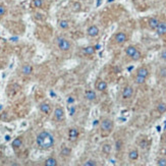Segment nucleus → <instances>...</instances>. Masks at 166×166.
I'll use <instances>...</instances> for the list:
<instances>
[{
    "label": "nucleus",
    "instance_id": "1",
    "mask_svg": "<svg viewBox=\"0 0 166 166\" xmlns=\"http://www.w3.org/2000/svg\"><path fill=\"white\" fill-rule=\"evenodd\" d=\"M36 143L37 146L42 150H48L54 146V137L50 134L49 132L43 130L37 136L36 138Z\"/></svg>",
    "mask_w": 166,
    "mask_h": 166
},
{
    "label": "nucleus",
    "instance_id": "2",
    "mask_svg": "<svg viewBox=\"0 0 166 166\" xmlns=\"http://www.w3.org/2000/svg\"><path fill=\"white\" fill-rule=\"evenodd\" d=\"M100 130L106 134H110L114 130V121L110 117H104L100 121Z\"/></svg>",
    "mask_w": 166,
    "mask_h": 166
},
{
    "label": "nucleus",
    "instance_id": "3",
    "mask_svg": "<svg viewBox=\"0 0 166 166\" xmlns=\"http://www.w3.org/2000/svg\"><path fill=\"white\" fill-rule=\"evenodd\" d=\"M56 43H57V46H58L59 50H61V51H63V52L69 51V50L72 49V43L66 38H64V37H58V38L56 39Z\"/></svg>",
    "mask_w": 166,
    "mask_h": 166
},
{
    "label": "nucleus",
    "instance_id": "4",
    "mask_svg": "<svg viewBox=\"0 0 166 166\" xmlns=\"http://www.w3.org/2000/svg\"><path fill=\"white\" fill-rule=\"evenodd\" d=\"M127 39H128V37L124 32L116 33L113 37V41L116 45H122V44H124L125 42L127 41Z\"/></svg>",
    "mask_w": 166,
    "mask_h": 166
},
{
    "label": "nucleus",
    "instance_id": "5",
    "mask_svg": "<svg viewBox=\"0 0 166 166\" xmlns=\"http://www.w3.org/2000/svg\"><path fill=\"white\" fill-rule=\"evenodd\" d=\"M155 32L159 37L164 38L166 36V19H160V23H159Z\"/></svg>",
    "mask_w": 166,
    "mask_h": 166
},
{
    "label": "nucleus",
    "instance_id": "6",
    "mask_svg": "<svg viewBox=\"0 0 166 166\" xmlns=\"http://www.w3.org/2000/svg\"><path fill=\"white\" fill-rule=\"evenodd\" d=\"M134 96V88L132 86L127 85L122 89V93H121V98L123 100H128Z\"/></svg>",
    "mask_w": 166,
    "mask_h": 166
},
{
    "label": "nucleus",
    "instance_id": "7",
    "mask_svg": "<svg viewBox=\"0 0 166 166\" xmlns=\"http://www.w3.org/2000/svg\"><path fill=\"white\" fill-rule=\"evenodd\" d=\"M54 118L56 121H62L64 120V118H65V113H64V109L62 107H60V106H58V107L55 108L54 110Z\"/></svg>",
    "mask_w": 166,
    "mask_h": 166
},
{
    "label": "nucleus",
    "instance_id": "8",
    "mask_svg": "<svg viewBox=\"0 0 166 166\" xmlns=\"http://www.w3.org/2000/svg\"><path fill=\"white\" fill-rule=\"evenodd\" d=\"M100 34V30H99L98 26L96 25H91L89 28L87 29V35L89 37L95 38V37H98Z\"/></svg>",
    "mask_w": 166,
    "mask_h": 166
},
{
    "label": "nucleus",
    "instance_id": "9",
    "mask_svg": "<svg viewBox=\"0 0 166 166\" xmlns=\"http://www.w3.org/2000/svg\"><path fill=\"white\" fill-rule=\"evenodd\" d=\"M159 23H160V19H159V17L152 16V17H150L149 21H148V26H149L150 30L156 31V29H157V26H158Z\"/></svg>",
    "mask_w": 166,
    "mask_h": 166
},
{
    "label": "nucleus",
    "instance_id": "10",
    "mask_svg": "<svg viewBox=\"0 0 166 166\" xmlns=\"http://www.w3.org/2000/svg\"><path fill=\"white\" fill-rule=\"evenodd\" d=\"M136 74L137 76H140V77H143L148 79L150 76V70L148 69L147 66L143 65V66H140V67L136 70Z\"/></svg>",
    "mask_w": 166,
    "mask_h": 166
},
{
    "label": "nucleus",
    "instance_id": "11",
    "mask_svg": "<svg viewBox=\"0 0 166 166\" xmlns=\"http://www.w3.org/2000/svg\"><path fill=\"white\" fill-rule=\"evenodd\" d=\"M79 136V130L76 127H72L68 130V139H69L70 142H76Z\"/></svg>",
    "mask_w": 166,
    "mask_h": 166
},
{
    "label": "nucleus",
    "instance_id": "12",
    "mask_svg": "<svg viewBox=\"0 0 166 166\" xmlns=\"http://www.w3.org/2000/svg\"><path fill=\"white\" fill-rule=\"evenodd\" d=\"M127 157H128V159H130V161H137L139 159V157H140L139 150L136 149V148L130 150V152H128V154H127Z\"/></svg>",
    "mask_w": 166,
    "mask_h": 166
},
{
    "label": "nucleus",
    "instance_id": "13",
    "mask_svg": "<svg viewBox=\"0 0 166 166\" xmlns=\"http://www.w3.org/2000/svg\"><path fill=\"white\" fill-rule=\"evenodd\" d=\"M108 88V85L105 81L103 79H98L96 83V90L99 91V92H105Z\"/></svg>",
    "mask_w": 166,
    "mask_h": 166
},
{
    "label": "nucleus",
    "instance_id": "14",
    "mask_svg": "<svg viewBox=\"0 0 166 166\" xmlns=\"http://www.w3.org/2000/svg\"><path fill=\"white\" fill-rule=\"evenodd\" d=\"M138 50L139 49L135 45H128L127 47L124 48V53H125V55H127V57H130H130H132L135 53L138 51Z\"/></svg>",
    "mask_w": 166,
    "mask_h": 166
},
{
    "label": "nucleus",
    "instance_id": "15",
    "mask_svg": "<svg viewBox=\"0 0 166 166\" xmlns=\"http://www.w3.org/2000/svg\"><path fill=\"white\" fill-rule=\"evenodd\" d=\"M85 98L87 99L88 101H94V100H96V98H97V94H96V92L95 91H93V90H88V91H86L85 92Z\"/></svg>",
    "mask_w": 166,
    "mask_h": 166
},
{
    "label": "nucleus",
    "instance_id": "16",
    "mask_svg": "<svg viewBox=\"0 0 166 166\" xmlns=\"http://www.w3.org/2000/svg\"><path fill=\"white\" fill-rule=\"evenodd\" d=\"M39 109L42 113H45V114H49L50 111H51V107H50V105L46 102H43V103L40 104Z\"/></svg>",
    "mask_w": 166,
    "mask_h": 166
},
{
    "label": "nucleus",
    "instance_id": "17",
    "mask_svg": "<svg viewBox=\"0 0 166 166\" xmlns=\"http://www.w3.org/2000/svg\"><path fill=\"white\" fill-rule=\"evenodd\" d=\"M156 111L159 114H164L166 113V103L165 102H159L156 105Z\"/></svg>",
    "mask_w": 166,
    "mask_h": 166
},
{
    "label": "nucleus",
    "instance_id": "18",
    "mask_svg": "<svg viewBox=\"0 0 166 166\" xmlns=\"http://www.w3.org/2000/svg\"><path fill=\"white\" fill-rule=\"evenodd\" d=\"M32 72H33V66L31 64H25L21 67V74H25V76H30Z\"/></svg>",
    "mask_w": 166,
    "mask_h": 166
},
{
    "label": "nucleus",
    "instance_id": "19",
    "mask_svg": "<svg viewBox=\"0 0 166 166\" xmlns=\"http://www.w3.org/2000/svg\"><path fill=\"white\" fill-rule=\"evenodd\" d=\"M11 146H12L13 149H19V148H21V146H23V138H21V137H17V138H15L14 140L12 141Z\"/></svg>",
    "mask_w": 166,
    "mask_h": 166
},
{
    "label": "nucleus",
    "instance_id": "20",
    "mask_svg": "<svg viewBox=\"0 0 166 166\" xmlns=\"http://www.w3.org/2000/svg\"><path fill=\"white\" fill-rule=\"evenodd\" d=\"M96 52V47L95 46H87V47L83 48V53L85 55H93Z\"/></svg>",
    "mask_w": 166,
    "mask_h": 166
},
{
    "label": "nucleus",
    "instance_id": "21",
    "mask_svg": "<svg viewBox=\"0 0 166 166\" xmlns=\"http://www.w3.org/2000/svg\"><path fill=\"white\" fill-rule=\"evenodd\" d=\"M102 152L105 155H109L112 152V145L109 143H105L102 145Z\"/></svg>",
    "mask_w": 166,
    "mask_h": 166
},
{
    "label": "nucleus",
    "instance_id": "22",
    "mask_svg": "<svg viewBox=\"0 0 166 166\" xmlns=\"http://www.w3.org/2000/svg\"><path fill=\"white\" fill-rule=\"evenodd\" d=\"M46 166H56L58 163H57V160L54 158V157H49L45 160V163H44Z\"/></svg>",
    "mask_w": 166,
    "mask_h": 166
},
{
    "label": "nucleus",
    "instance_id": "23",
    "mask_svg": "<svg viewBox=\"0 0 166 166\" xmlns=\"http://www.w3.org/2000/svg\"><path fill=\"white\" fill-rule=\"evenodd\" d=\"M146 81H147L146 77L137 76V74H136V77H134V82H135V84H137V85H144V84L146 83Z\"/></svg>",
    "mask_w": 166,
    "mask_h": 166
},
{
    "label": "nucleus",
    "instance_id": "24",
    "mask_svg": "<svg viewBox=\"0 0 166 166\" xmlns=\"http://www.w3.org/2000/svg\"><path fill=\"white\" fill-rule=\"evenodd\" d=\"M60 155L63 157H69L72 155V149L68 147H63L60 151Z\"/></svg>",
    "mask_w": 166,
    "mask_h": 166
},
{
    "label": "nucleus",
    "instance_id": "25",
    "mask_svg": "<svg viewBox=\"0 0 166 166\" xmlns=\"http://www.w3.org/2000/svg\"><path fill=\"white\" fill-rule=\"evenodd\" d=\"M139 147L141 148V149H147L148 148V146H149V143H148V140L146 138H144V139H142V140H140V142H139Z\"/></svg>",
    "mask_w": 166,
    "mask_h": 166
},
{
    "label": "nucleus",
    "instance_id": "26",
    "mask_svg": "<svg viewBox=\"0 0 166 166\" xmlns=\"http://www.w3.org/2000/svg\"><path fill=\"white\" fill-rule=\"evenodd\" d=\"M158 77L160 79H166V66H161L158 69Z\"/></svg>",
    "mask_w": 166,
    "mask_h": 166
},
{
    "label": "nucleus",
    "instance_id": "27",
    "mask_svg": "<svg viewBox=\"0 0 166 166\" xmlns=\"http://www.w3.org/2000/svg\"><path fill=\"white\" fill-rule=\"evenodd\" d=\"M58 26H59V28L62 29V30H66V29L69 28V21H66V19H62V21H59Z\"/></svg>",
    "mask_w": 166,
    "mask_h": 166
},
{
    "label": "nucleus",
    "instance_id": "28",
    "mask_svg": "<svg viewBox=\"0 0 166 166\" xmlns=\"http://www.w3.org/2000/svg\"><path fill=\"white\" fill-rule=\"evenodd\" d=\"M156 165L166 166V156H161L156 160Z\"/></svg>",
    "mask_w": 166,
    "mask_h": 166
},
{
    "label": "nucleus",
    "instance_id": "29",
    "mask_svg": "<svg viewBox=\"0 0 166 166\" xmlns=\"http://www.w3.org/2000/svg\"><path fill=\"white\" fill-rule=\"evenodd\" d=\"M142 56H143V55H142V52L140 51V50H138V51H137L132 57H130V59H132V61H139L142 58Z\"/></svg>",
    "mask_w": 166,
    "mask_h": 166
},
{
    "label": "nucleus",
    "instance_id": "30",
    "mask_svg": "<svg viewBox=\"0 0 166 166\" xmlns=\"http://www.w3.org/2000/svg\"><path fill=\"white\" fill-rule=\"evenodd\" d=\"M81 9H82V4L79 3V1H76L72 3V10H74V12L81 11Z\"/></svg>",
    "mask_w": 166,
    "mask_h": 166
},
{
    "label": "nucleus",
    "instance_id": "31",
    "mask_svg": "<svg viewBox=\"0 0 166 166\" xmlns=\"http://www.w3.org/2000/svg\"><path fill=\"white\" fill-rule=\"evenodd\" d=\"M115 149H116V151H120L121 149H122L123 147V142L122 140H116L115 141Z\"/></svg>",
    "mask_w": 166,
    "mask_h": 166
},
{
    "label": "nucleus",
    "instance_id": "32",
    "mask_svg": "<svg viewBox=\"0 0 166 166\" xmlns=\"http://www.w3.org/2000/svg\"><path fill=\"white\" fill-rule=\"evenodd\" d=\"M83 165L84 166H97L98 165V163H97V161L94 160V159H89V160L86 161Z\"/></svg>",
    "mask_w": 166,
    "mask_h": 166
},
{
    "label": "nucleus",
    "instance_id": "33",
    "mask_svg": "<svg viewBox=\"0 0 166 166\" xmlns=\"http://www.w3.org/2000/svg\"><path fill=\"white\" fill-rule=\"evenodd\" d=\"M32 5L36 8H41L43 5V0H33Z\"/></svg>",
    "mask_w": 166,
    "mask_h": 166
},
{
    "label": "nucleus",
    "instance_id": "34",
    "mask_svg": "<svg viewBox=\"0 0 166 166\" xmlns=\"http://www.w3.org/2000/svg\"><path fill=\"white\" fill-rule=\"evenodd\" d=\"M5 13H6V7L3 4H0V17L3 16Z\"/></svg>",
    "mask_w": 166,
    "mask_h": 166
},
{
    "label": "nucleus",
    "instance_id": "35",
    "mask_svg": "<svg viewBox=\"0 0 166 166\" xmlns=\"http://www.w3.org/2000/svg\"><path fill=\"white\" fill-rule=\"evenodd\" d=\"M159 57H160L161 60H166V49H163L162 51L160 52V54H159Z\"/></svg>",
    "mask_w": 166,
    "mask_h": 166
},
{
    "label": "nucleus",
    "instance_id": "36",
    "mask_svg": "<svg viewBox=\"0 0 166 166\" xmlns=\"http://www.w3.org/2000/svg\"><path fill=\"white\" fill-rule=\"evenodd\" d=\"M161 144L163 146H166V132H164L161 136Z\"/></svg>",
    "mask_w": 166,
    "mask_h": 166
},
{
    "label": "nucleus",
    "instance_id": "37",
    "mask_svg": "<svg viewBox=\"0 0 166 166\" xmlns=\"http://www.w3.org/2000/svg\"><path fill=\"white\" fill-rule=\"evenodd\" d=\"M1 157H2V153L0 152V159H1Z\"/></svg>",
    "mask_w": 166,
    "mask_h": 166
},
{
    "label": "nucleus",
    "instance_id": "38",
    "mask_svg": "<svg viewBox=\"0 0 166 166\" xmlns=\"http://www.w3.org/2000/svg\"><path fill=\"white\" fill-rule=\"evenodd\" d=\"M164 97H165V99H166V92H165V94H164Z\"/></svg>",
    "mask_w": 166,
    "mask_h": 166
}]
</instances>
